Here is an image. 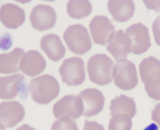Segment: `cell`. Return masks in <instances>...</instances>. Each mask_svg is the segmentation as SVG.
Masks as SVG:
<instances>
[{"instance_id": "obj_23", "label": "cell", "mask_w": 160, "mask_h": 130, "mask_svg": "<svg viewBox=\"0 0 160 130\" xmlns=\"http://www.w3.org/2000/svg\"><path fill=\"white\" fill-rule=\"evenodd\" d=\"M51 130H79L77 124L71 120L59 119L52 124Z\"/></svg>"}, {"instance_id": "obj_6", "label": "cell", "mask_w": 160, "mask_h": 130, "mask_svg": "<svg viewBox=\"0 0 160 130\" xmlns=\"http://www.w3.org/2000/svg\"><path fill=\"white\" fill-rule=\"evenodd\" d=\"M59 72L62 81L68 86H79L86 78L83 60L76 56L65 59L59 69Z\"/></svg>"}, {"instance_id": "obj_21", "label": "cell", "mask_w": 160, "mask_h": 130, "mask_svg": "<svg viewBox=\"0 0 160 130\" xmlns=\"http://www.w3.org/2000/svg\"><path fill=\"white\" fill-rule=\"evenodd\" d=\"M66 11L70 17L80 19L91 14L92 6L88 1H69L66 6Z\"/></svg>"}, {"instance_id": "obj_8", "label": "cell", "mask_w": 160, "mask_h": 130, "mask_svg": "<svg viewBox=\"0 0 160 130\" xmlns=\"http://www.w3.org/2000/svg\"><path fill=\"white\" fill-rule=\"evenodd\" d=\"M125 32L131 42V51L139 55L146 52L151 46L148 28L141 22L133 24L126 28Z\"/></svg>"}, {"instance_id": "obj_28", "label": "cell", "mask_w": 160, "mask_h": 130, "mask_svg": "<svg viewBox=\"0 0 160 130\" xmlns=\"http://www.w3.org/2000/svg\"><path fill=\"white\" fill-rule=\"evenodd\" d=\"M16 130H36L33 128L31 127L28 125L24 124L21 126V127L18 128Z\"/></svg>"}, {"instance_id": "obj_27", "label": "cell", "mask_w": 160, "mask_h": 130, "mask_svg": "<svg viewBox=\"0 0 160 130\" xmlns=\"http://www.w3.org/2000/svg\"><path fill=\"white\" fill-rule=\"evenodd\" d=\"M151 119L157 122L160 127V103L156 105L152 111Z\"/></svg>"}, {"instance_id": "obj_29", "label": "cell", "mask_w": 160, "mask_h": 130, "mask_svg": "<svg viewBox=\"0 0 160 130\" xmlns=\"http://www.w3.org/2000/svg\"><path fill=\"white\" fill-rule=\"evenodd\" d=\"M143 130H158V127L156 124L152 123L149 126H148Z\"/></svg>"}, {"instance_id": "obj_9", "label": "cell", "mask_w": 160, "mask_h": 130, "mask_svg": "<svg viewBox=\"0 0 160 130\" xmlns=\"http://www.w3.org/2000/svg\"><path fill=\"white\" fill-rule=\"evenodd\" d=\"M31 26L35 29L43 31L52 28L56 24L57 16L53 8L49 5L39 4L31 10L30 15Z\"/></svg>"}, {"instance_id": "obj_25", "label": "cell", "mask_w": 160, "mask_h": 130, "mask_svg": "<svg viewBox=\"0 0 160 130\" xmlns=\"http://www.w3.org/2000/svg\"><path fill=\"white\" fill-rule=\"evenodd\" d=\"M83 130H105L102 125L95 121L85 120Z\"/></svg>"}, {"instance_id": "obj_22", "label": "cell", "mask_w": 160, "mask_h": 130, "mask_svg": "<svg viewBox=\"0 0 160 130\" xmlns=\"http://www.w3.org/2000/svg\"><path fill=\"white\" fill-rule=\"evenodd\" d=\"M131 118L124 114L118 113L112 116L108 125V130H131Z\"/></svg>"}, {"instance_id": "obj_5", "label": "cell", "mask_w": 160, "mask_h": 130, "mask_svg": "<svg viewBox=\"0 0 160 130\" xmlns=\"http://www.w3.org/2000/svg\"><path fill=\"white\" fill-rule=\"evenodd\" d=\"M112 76L115 84L123 91L132 90L138 83L136 66L133 62L126 59L116 62L112 70Z\"/></svg>"}, {"instance_id": "obj_7", "label": "cell", "mask_w": 160, "mask_h": 130, "mask_svg": "<svg viewBox=\"0 0 160 130\" xmlns=\"http://www.w3.org/2000/svg\"><path fill=\"white\" fill-rule=\"evenodd\" d=\"M54 116L58 119L76 120L83 113V107L79 96L66 95L52 107Z\"/></svg>"}, {"instance_id": "obj_26", "label": "cell", "mask_w": 160, "mask_h": 130, "mask_svg": "<svg viewBox=\"0 0 160 130\" xmlns=\"http://www.w3.org/2000/svg\"><path fill=\"white\" fill-rule=\"evenodd\" d=\"M143 2L148 9L154 10L158 13L160 12V1H143Z\"/></svg>"}, {"instance_id": "obj_19", "label": "cell", "mask_w": 160, "mask_h": 130, "mask_svg": "<svg viewBox=\"0 0 160 130\" xmlns=\"http://www.w3.org/2000/svg\"><path fill=\"white\" fill-rule=\"evenodd\" d=\"M25 51L20 48H16L11 52L0 55V72L1 73L11 74L20 71L19 64Z\"/></svg>"}, {"instance_id": "obj_18", "label": "cell", "mask_w": 160, "mask_h": 130, "mask_svg": "<svg viewBox=\"0 0 160 130\" xmlns=\"http://www.w3.org/2000/svg\"><path fill=\"white\" fill-rule=\"evenodd\" d=\"M107 6L114 21L118 22L129 20L133 16L136 9L132 1H109Z\"/></svg>"}, {"instance_id": "obj_17", "label": "cell", "mask_w": 160, "mask_h": 130, "mask_svg": "<svg viewBox=\"0 0 160 130\" xmlns=\"http://www.w3.org/2000/svg\"><path fill=\"white\" fill-rule=\"evenodd\" d=\"M41 49L51 61H58L65 56L66 48L59 36L53 33L45 35L41 39Z\"/></svg>"}, {"instance_id": "obj_12", "label": "cell", "mask_w": 160, "mask_h": 130, "mask_svg": "<svg viewBox=\"0 0 160 130\" xmlns=\"http://www.w3.org/2000/svg\"><path fill=\"white\" fill-rule=\"evenodd\" d=\"M82 101L83 115L91 117L98 114L103 109L105 99L100 90L95 88L86 89L78 95Z\"/></svg>"}, {"instance_id": "obj_14", "label": "cell", "mask_w": 160, "mask_h": 130, "mask_svg": "<svg viewBox=\"0 0 160 130\" xmlns=\"http://www.w3.org/2000/svg\"><path fill=\"white\" fill-rule=\"evenodd\" d=\"M25 111L17 101L1 102L0 105V122L7 128L14 127L23 120Z\"/></svg>"}, {"instance_id": "obj_24", "label": "cell", "mask_w": 160, "mask_h": 130, "mask_svg": "<svg viewBox=\"0 0 160 130\" xmlns=\"http://www.w3.org/2000/svg\"><path fill=\"white\" fill-rule=\"evenodd\" d=\"M152 31L155 42L160 46V15L156 18L152 23Z\"/></svg>"}, {"instance_id": "obj_15", "label": "cell", "mask_w": 160, "mask_h": 130, "mask_svg": "<svg viewBox=\"0 0 160 130\" xmlns=\"http://www.w3.org/2000/svg\"><path fill=\"white\" fill-rule=\"evenodd\" d=\"M46 66L45 58L36 50H30L24 54L19 64L21 72L31 77L42 73L46 68Z\"/></svg>"}, {"instance_id": "obj_4", "label": "cell", "mask_w": 160, "mask_h": 130, "mask_svg": "<svg viewBox=\"0 0 160 130\" xmlns=\"http://www.w3.org/2000/svg\"><path fill=\"white\" fill-rule=\"evenodd\" d=\"M63 38L69 49L75 54H85L92 47L88 31L82 25L69 26L64 32Z\"/></svg>"}, {"instance_id": "obj_16", "label": "cell", "mask_w": 160, "mask_h": 130, "mask_svg": "<svg viewBox=\"0 0 160 130\" xmlns=\"http://www.w3.org/2000/svg\"><path fill=\"white\" fill-rule=\"evenodd\" d=\"M25 19L24 11L17 5L7 3L1 6L0 19L2 24L7 28H18L22 25Z\"/></svg>"}, {"instance_id": "obj_10", "label": "cell", "mask_w": 160, "mask_h": 130, "mask_svg": "<svg viewBox=\"0 0 160 130\" xmlns=\"http://www.w3.org/2000/svg\"><path fill=\"white\" fill-rule=\"evenodd\" d=\"M89 27L94 43L103 46L108 44L115 30L111 20L104 16H95L90 22Z\"/></svg>"}, {"instance_id": "obj_11", "label": "cell", "mask_w": 160, "mask_h": 130, "mask_svg": "<svg viewBox=\"0 0 160 130\" xmlns=\"http://www.w3.org/2000/svg\"><path fill=\"white\" fill-rule=\"evenodd\" d=\"M129 37L122 29L115 31L109 38L106 49L116 61L125 59L131 51Z\"/></svg>"}, {"instance_id": "obj_2", "label": "cell", "mask_w": 160, "mask_h": 130, "mask_svg": "<svg viewBox=\"0 0 160 130\" xmlns=\"http://www.w3.org/2000/svg\"><path fill=\"white\" fill-rule=\"evenodd\" d=\"M29 90L32 100L37 103L46 105L58 96L60 86L58 81L51 75L45 74L31 80Z\"/></svg>"}, {"instance_id": "obj_3", "label": "cell", "mask_w": 160, "mask_h": 130, "mask_svg": "<svg viewBox=\"0 0 160 130\" xmlns=\"http://www.w3.org/2000/svg\"><path fill=\"white\" fill-rule=\"evenodd\" d=\"M114 62L108 55L96 54L88 61L87 72L90 81L100 86H105L112 81Z\"/></svg>"}, {"instance_id": "obj_13", "label": "cell", "mask_w": 160, "mask_h": 130, "mask_svg": "<svg viewBox=\"0 0 160 130\" xmlns=\"http://www.w3.org/2000/svg\"><path fill=\"white\" fill-rule=\"evenodd\" d=\"M25 76L21 74H15L1 77L0 97L2 99H12L19 93H28Z\"/></svg>"}, {"instance_id": "obj_20", "label": "cell", "mask_w": 160, "mask_h": 130, "mask_svg": "<svg viewBox=\"0 0 160 130\" xmlns=\"http://www.w3.org/2000/svg\"><path fill=\"white\" fill-rule=\"evenodd\" d=\"M111 116L118 113L124 114L132 118L136 113V103L133 99L121 94L111 101Z\"/></svg>"}, {"instance_id": "obj_1", "label": "cell", "mask_w": 160, "mask_h": 130, "mask_svg": "<svg viewBox=\"0 0 160 130\" xmlns=\"http://www.w3.org/2000/svg\"><path fill=\"white\" fill-rule=\"evenodd\" d=\"M141 81L151 98L160 101V61L154 56L143 59L139 66Z\"/></svg>"}]
</instances>
